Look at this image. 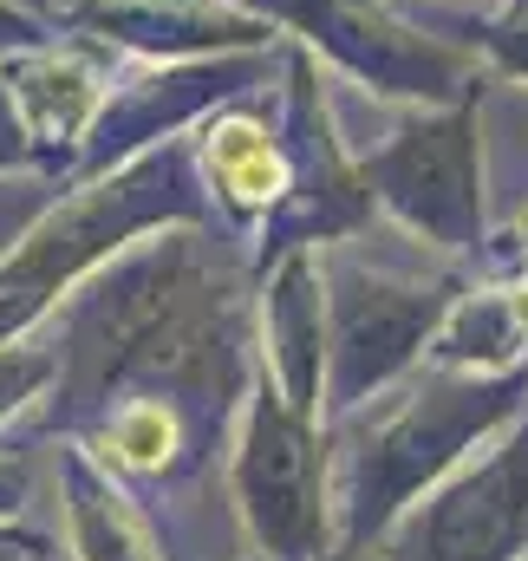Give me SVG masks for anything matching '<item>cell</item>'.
I'll return each instance as SVG.
<instances>
[{"label": "cell", "instance_id": "6da1fadb", "mask_svg": "<svg viewBox=\"0 0 528 561\" xmlns=\"http://www.w3.org/2000/svg\"><path fill=\"white\" fill-rule=\"evenodd\" d=\"M209 163H216V176L242 196V203H262L280 190V157L267 150L262 131H249V125H222L216 144H209Z\"/></svg>", "mask_w": 528, "mask_h": 561}, {"label": "cell", "instance_id": "7a4b0ae2", "mask_svg": "<svg viewBox=\"0 0 528 561\" xmlns=\"http://www.w3.org/2000/svg\"><path fill=\"white\" fill-rule=\"evenodd\" d=\"M176 450V419L163 405H131L125 419L112 424V457L125 470H163Z\"/></svg>", "mask_w": 528, "mask_h": 561}, {"label": "cell", "instance_id": "3957f363", "mask_svg": "<svg viewBox=\"0 0 528 561\" xmlns=\"http://www.w3.org/2000/svg\"><path fill=\"white\" fill-rule=\"evenodd\" d=\"M516 313H523V320H528V287H523V294H516Z\"/></svg>", "mask_w": 528, "mask_h": 561}, {"label": "cell", "instance_id": "277c9868", "mask_svg": "<svg viewBox=\"0 0 528 561\" xmlns=\"http://www.w3.org/2000/svg\"><path fill=\"white\" fill-rule=\"evenodd\" d=\"M523 242H528V216H523Z\"/></svg>", "mask_w": 528, "mask_h": 561}]
</instances>
